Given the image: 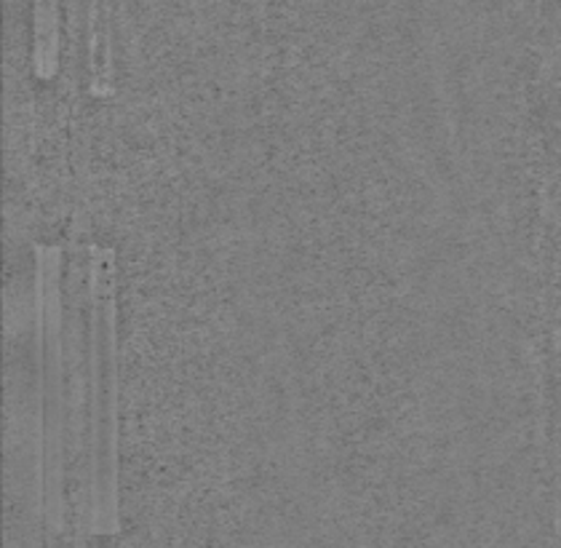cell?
<instances>
[{"label": "cell", "instance_id": "6da1fadb", "mask_svg": "<svg viewBox=\"0 0 561 548\" xmlns=\"http://www.w3.org/2000/svg\"><path fill=\"white\" fill-rule=\"evenodd\" d=\"M91 460L96 529H115L118 505V338H115V254L96 247L89 265Z\"/></svg>", "mask_w": 561, "mask_h": 548}, {"label": "cell", "instance_id": "7a4b0ae2", "mask_svg": "<svg viewBox=\"0 0 561 548\" xmlns=\"http://www.w3.org/2000/svg\"><path fill=\"white\" fill-rule=\"evenodd\" d=\"M62 254L57 247H38V327H41V447H44V503L48 520H62L65 466V332Z\"/></svg>", "mask_w": 561, "mask_h": 548}]
</instances>
